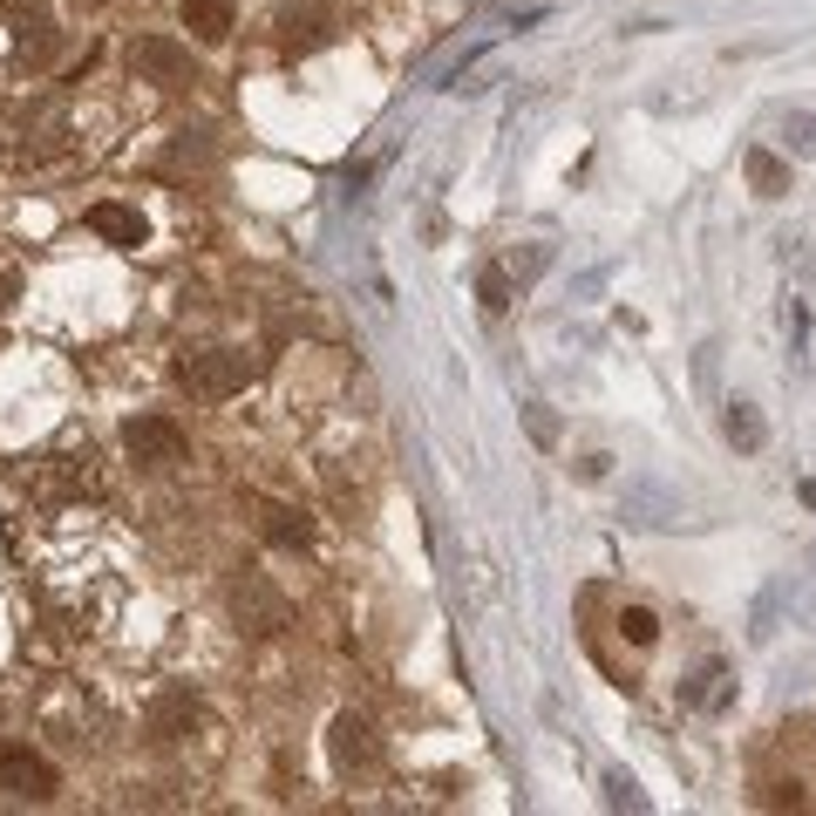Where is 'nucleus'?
Masks as SVG:
<instances>
[{"label": "nucleus", "instance_id": "1", "mask_svg": "<svg viewBox=\"0 0 816 816\" xmlns=\"http://www.w3.org/2000/svg\"><path fill=\"white\" fill-rule=\"evenodd\" d=\"M123 443H130L137 463H157V470H177V463H191V443H184V429H170L157 416H137L130 429H123Z\"/></svg>", "mask_w": 816, "mask_h": 816}, {"label": "nucleus", "instance_id": "2", "mask_svg": "<svg viewBox=\"0 0 816 816\" xmlns=\"http://www.w3.org/2000/svg\"><path fill=\"white\" fill-rule=\"evenodd\" d=\"M0 789H14V796H28V803H48L62 789V776L48 769V762L35 749H21V742H0Z\"/></svg>", "mask_w": 816, "mask_h": 816}, {"label": "nucleus", "instance_id": "3", "mask_svg": "<svg viewBox=\"0 0 816 816\" xmlns=\"http://www.w3.org/2000/svg\"><path fill=\"white\" fill-rule=\"evenodd\" d=\"M245 354H191L184 361V381H191V395H232L245 388Z\"/></svg>", "mask_w": 816, "mask_h": 816}, {"label": "nucleus", "instance_id": "4", "mask_svg": "<svg viewBox=\"0 0 816 816\" xmlns=\"http://www.w3.org/2000/svg\"><path fill=\"white\" fill-rule=\"evenodd\" d=\"M89 232L110 245H143V218L123 212V204H89Z\"/></svg>", "mask_w": 816, "mask_h": 816}, {"label": "nucleus", "instance_id": "5", "mask_svg": "<svg viewBox=\"0 0 816 816\" xmlns=\"http://www.w3.org/2000/svg\"><path fill=\"white\" fill-rule=\"evenodd\" d=\"M184 28L197 41H225L232 35V0H184Z\"/></svg>", "mask_w": 816, "mask_h": 816}, {"label": "nucleus", "instance_id": "6", "mask_svg": "<svg viewBox=\"0 0 816 816\" xmlns=\"http://www.w3.org/2000/svg\"><path fill=\"white\" fill-rule=\"evenodd\" d=\"M749 184H755V197H782L789 191V164L769 157V150H749Z\"/></svg>", "mask_w": 816, "mask_h": 816}, {"label": "nucleus", "instance_id": "7", "mask_svg": "<svg viewBox=\"0 0 816 816\" xmlns=\"http://www.w3.org/2000/svg\"><path fill=\"white\" fill-rule=\"evenodd\" d=\"M762 436H769V429H762V416L749 401H728V443L735 449H762Z\"/></svg>", "mask_w": 816, "mask_h": 816}, {"label": "nucleus", "instance_id": "8", "mask_svg": "<svg viewBox=\"0 0 816 816\" xmlns=\"http://www.w3.org/2000/svg\"><path fill=\"white\" fill-rule=\"evenodd\" d=\"M782 143L796 150V157H816V116H803V110H789V116H782Z\"/></svg>", "mask_w": 816, "mask_h": 816}, {"label": "nucleus", "instance_id": "9", "mask_svg": "<svg viewBox=\"0 0 816 816\" xmlns=\"http://www.w3.org/2000/svg\"><path fill=\"white\" fill-rule=\"evenodd\" d=\"M334 755H341V762H368V755H374L368 728H361V722H341V728H334Z\"/></svg>", "mask_w": 816, "mask_h": 816}, {"label": "nucleus", "instance_id": "10", "mask_svg": "<svg viewBox=\"0 0 816 816\" xmlns=\"http://www.w3.org/2000/svg\"><path fill=\"white\" fill-rule=\"evenodd\" d=\"M620 633H626L633 647H653V640H660V620H653L647 605H626V612H620Z\"/></svg>", "mask_w": 816, "mask_h": 816}, {"label": "nucleus", "instance_id": "11", "mask_svg": "<svg viewBox=\"0 0 816 816\" xmlns=\"http://www.w3.org/2000/svg\"><path fill=\"white\" fill-rule=\"evenodd\" d=\"M266 538H272V545H306V518H293V510L272 503V510H266Z\"/></svg>", "mask_w": 816, "mask_h": 816}, {"label": "nucleus", "instance_id": "12", "mask_svg": "<svg viewBox=\"0 0 816 816\" xmlns=\"http://www.w3.org/2000/svg\"><path fill=\"white\" fill-rule=\"evenodd\" d=\"M789 361H809V306L803 299H789Z\"/></svg>", "mask_w": 816, "mask_h": 816}, {"label": "nucleus", "instance_id": "13", "mask_svg": "<svg viewBox=\"0 0 816 816\" xmlns=\"http://www.w3.org/2000/svg\"><path fill=\"white\" fill-rule=\"evenodd\" d=\"M776 612H782V585H769V592L755 599V626H749V640H776Z\"/></svg>", "mask_w": 816, "mask_h": 816}, {"label": "nucleus", "instance_id": "14", "mask_svg": "<svg viewBox=\"0 0 816 816\" xmlns=\"http://www.w3.org/2000/svg\"><path fill=\"white\" fill-rule=\"evenodd\" d=\"M476 293H483V314H503V306H510V279L490 266V272H483L476 279Z\"/></svg>", "mask_w": 816, "mask_h": 816}, {"label": "nucleus", "instance_id": "15", "mask_svg": "<svg viewBox=\"0 0 816 816\" xmlns=\"http://www.w3.org/2000/svg\"><path fill=\"white\" fill-rule=\"evenodd\" d=\"M782 605H789V612H796V620H803V626H816V592H809V585H803V578H789V585H782Z\"/></svg>", "mask_w": 816, "mask_h": 816}, {"label": "nucleus", "instance_id": "16", "mask_svg": "<svg viewBox=\"0 0 816 816\" xmlns=\"http://www.w3.org/2000/svg\"><path fill=\"white\" fill-rule=\"evenodd\" d=\"M605 803L612 809H647V796L633 789V776H605Z\"/></svg>", "mask_w": 816, "mask_h": 816}, {"label": "nucleus", "instance_id": "17", "mask_svg": "<svg viewBox=\"0 0 816 816\" xmlns=\"http://www.w3.org/2000/svg\"><path fill=\"white\" fill-rule=\"evenodd\" d=\"M803 503H809V510H816V476H809V483H803Z\"/></svg>", "mask_w": 816, "mask_h": 816}]
</instances>
